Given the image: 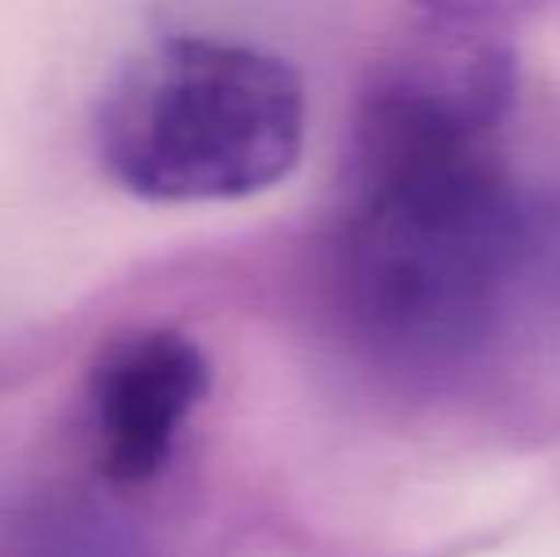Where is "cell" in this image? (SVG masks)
Returning <instances> with one entry per match:
<instances>
[{
	"mask_svg": "<svg viewBox=\"0 0 560 557\" xmlns=\"http://www.w3.org/2000/svg\"><path fill=\"white\" fill-rule=\"evenodd\" d=\"M210 394V359L176 328H133L107 344L89 374V428L100 474L118 489H145Z\"/></svg>",
	"mask_w": 560,
	"mask_h": 557,
	"instance_id": "cell-3",
	"label": "cell"
},
{
	"mask_svg": "<svg viewBox=\"0 0 560 557\" xmlns=\"http://www.w3.org/2000/svg\"><path fill=\"white\" fill-rule=\"evenodd\" d=\"M480 135L393 89L377 92L362 123V187L343 237V290L359 325L393 351L469 348L534 248V222Z\"/></svg>",
	"mask_w": 560,
	"mask_h": 557,
	"instance_id": "cell-1",
	"label": "cell"
},
{
	"mask_svg": "<svg viewBox=\"0 0 560 557\" xmlns=\"http://www.w3.org/2000/svg\"><path fill=\"white\" fill-rule=\"evenodd\" d=\"M305 149L302 77L275 54L168 35L118 66L96 107V153L145 202H229L282 184Z\"/></svg>",
	"mask_w": 560,
	"mask_h": 557,
	"instance_id": "cell-2",
	"label": "cell"
},
{
	"mask_svg": "<svg viewBox=\"0 0 560 557\" xmlns=\"http://www.w3.org/2000/svg\"><path fill=\"white\" fill-rule=\"evenodd\" d=\"M534 248L560 271V207L546 210V214L534 222Z\"/></svg>",
	"mask_w": 560,
	"mask_h": 557,
	"instance_id": "cell-4",
	"label": "cell"
}]
</instances>
